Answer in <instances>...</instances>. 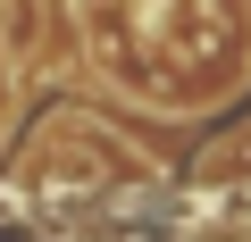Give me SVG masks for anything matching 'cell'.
<instances>
[{
  "instance_id": "1",
  "label": "cell",
  "mask_w": 251,
  "mask_h": 242,
  "mask_svg": "<svg viewBox=\"0 0 251 242\" xmlns=\"http://www.w3.org/2000/svg\"><path fill=\"white\" fill-rule=\"evenodd\" d=\"M0 42L25 59V50L42 42V0H0Z\"/></svg>"
}]
</instances>
